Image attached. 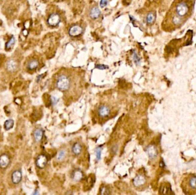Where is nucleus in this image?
I'll list each match as a JSON object with an SVG mask.
<instances>
[{
    "label": "nucleus",
    "instance_id": "nucleus-12",
    "mask_svg": "<svg viewBox=\"0 0 196 195\" xmlns=\"http://www.w3.org/2000/svg\"><path fill=\"white\" fill-rule=\"evenodd\" d=\"M44 135V131L41 128L36 129L33 132V138L36 143L41 141Z\"/></svg>",
    "mask_w": 196,
    "mask_h": 195
},
{
    "label": "nucleus",
    "instance_id": "nucleus-9",
    "mask_svg": "<svg viewBox=\"0 0 196 195\" xmlns=\"http://www.w3.org/2000/svg\"><path fill=\"white\" fill-rule=\"evenodd\" d=\"M69 34L72 37H77L81 35L83 33V28L79 25H73L69 30Z\"/></svg>",
    "mask_w": 196,
    "mask_h": 195
},
{
    "label": "nucleus",
    "instance_id": "nucleus-4",
    "mask_svg": "<svg viewBox=\"0 0 196 195\" xmlns=\"http://www.w3.org/2000/svg\"><path fill=\"white\" fill-rule=\"evenodd\" d=\"M48 163V159L46 155H40L36 159V165L39 169H43L46 167Z\"/></svg>",
    "mask_w": 196,
    "mask_h": 195
},
{
    "label": "nucleus",
    "instance_id": "nucleus-7",
    "mask_svg": "<svg viewBox=\"0 0 196 195\" xmlns=\"http://www.w3.org/2000/svg\"><path fill=\"white\" fill-rule=\"evenodd\" d=\"M146 182V177L142 175H138L134 178L132 180L133 185L136 187H141L144 186Z\"/></svg>",
    "mask_w": 196,
    "mask_h": 195
},
{
    "label": "nucleus",
    "instance_id": "nucleus-2",
    "mask_svg": "<svg viewBox=\"0 0 196 195\" xmlns=\"http://www.w3.org/2000/svg\"><path fill=\"white\" fill-rule=\"evenodd\" d=\"M56 86L60 91H68L71 86L70 78L64 74L59 75L56 82Z\"/></svg>",
    "mask_w": 196,
    "mask_h": 195
},
{
    "label": "nucleus",
    "instance_id": "nucleus-14",
    "mask_svg": "<svg viewBox=\"0 0 196 195\" xmlns=\"http://www.w3.org/2000/svg\"><path fill=\"white\" fill-rule=\"evenodd\" d=\"M101 14V12L98 7H92L90 12V16L92 19H97Z\"/></svg>",
    "mask_w": 196,
    "mask_h": 195
},
{
    "label": "nucleus",
    "instance_id": "nucleus-15",
    "mask_svg": "<svg viewBox=\"0 0 196 195\" xmlns=\"http://www.w3.org/2000/svg\"><path fill=\"white\" fill-rule=\"evenodd\" d=\"M39 61L36 59H33V60H30L28 63L27 68L29 71H33V70H35L37 68V67L39 66Z\"/></svg>",
    "mask_w": 196,
    "mask_h": 195
},
{
    "label": "nucleus",
    "instance_id": "nucleus-28",
    "mask_svg": "<svg viewBox=\"0 0 196 195\" xmlns=\"http://www.w3.org/2000/svg\"><path fill=\"white\" fill-rule=\"evenodd\" d=\"M56 103H57L56 98L52 97V103L53 104H55Z\"/></svg>",
    "mask_w": 196,
    "mask_h": 195
},
{
    "label": "nucleus",
    "instance_id": "nucleus-17",
    "mask_svg": "<svg viewBox=\"0 0 196 195\" xmlns=\"http://www.w3.org/2000/svg\"><path fill=\"white\" fill-rule=\"evenodd\" d=\"M66 155H67V152L65 150H60L56 155V160L59 162L63 161L65 159Z\"/></svg>",
    "mask_w": 196,
    "mask_h": 195
},
{
    "label": "nucleus",
    "instance_id": "nucleus-23",
    "mask_svg": "<svg viewBox=\"0 0 196 195\" xmlns=\"http://www.w3.org/2000/svg\"><path fill=\"white\" fill-rule=\"evenodd\" d=\"M102 149L100 147H98L95 150V153H96V158L97 161H99L101 158V153H102Z\"/></svg>",
    "mask_w": 196,
    "mask_h": 195
},
{
    "label": "nucleus",
    "instance_id": "nucleus-25",
    "mask_svg": "<svg viewBox=\"0 0 196 195\" xmlns=\"http://www.w3.org/2000/svg\"><path fill=\"white\" fill-rule=\"evenodd\" d=\"M133 60L134 61V63L137 64V65H139L140 64V59L138 57L137 54L135 52L133 54Z\"/></svg>",
    "mask_w": 196,
    "mask_h": 195
},
{
    "label": "nucleus",
    "instance_id": "nucleus-26",
    "mask_svg": "<svg viewBox=\"0 0 196 195\" xmlns=\"http://www.w3.org/2000/svg\"><path fill=\"white\" fill-rule=\"evenodd\" d=\"M108 4V0H100V7L103 8L106 7Z\"/></svg>",
    "mask_w": 196,
    "mask_h": 195
},
{
    "label": "nucleus",
    "instance_id": "nucleus-18",
    "mask_svg": "<svg viewBox=\"0 0 196 195\" xmlns=\"http://www.w3.org/2000/svg\"><path fill=\"white\" fill-rule=\"evenodd\" d=\"M14 126V121L12 119H8L4 123V128L6 130H11Z\"/></svg>",
    "mask_w": 196,
    "mask_h": 195
},
{
    "label": "nucleus",
    "instance_id": "nucleus-5",
    "mask_svg": "<svg viewBox=\"0 0 196 195\" xmlns=\"http://www.w3.org/2000/svg\"><path fill=\"white\" fill-rule=\"evenodd\" d=\"M10 163V157L6 153H3L0 155V168L7 169Z\"/></svg>",
    "mask_w": 196,
    "mask_h": 195
},
{
    "label": "nucleus",
    "instance_id": "nucleus-21",
    "mask_svg": "<svg viewBox=\"0 0 196 195\" xmlns=\"http://www.w3.org/2000/svg\"><path fill=\"white\" fill-rule=\"evenodd\" d=\"M161 191L162 192L163 194H172V191L171 189V187L170 186H162L161 188Z\"/></svg>",
    "mask_w": 196,
    "mask_h": 195
},
{
    "label": "nucleus",
    "instance_id": "nucleus-6",
    "mask_svg": "<svg viewBox=\"0 0 196 195\" xmlns=\"http://www.w3.org/2000/svg\"><path fill=\"white\" fill-rule=\"evenodd\" d=\"M110 112H111V111H110V108L105 105H100L98 108V115L99 116V117H102V118L108 117L109 115H110Z\"/></svg>",
    "mask_w": 196,
    "mask_h": 195
},
{
    "label": "nucleus",
    "instance_id": "nucleus-11",
    "mask_svg": "<svg viewBox=\"0 0 196 195\" xmlns=\"http://www.w3.org/2000/svg\"><path fill=\"white\" fill-rule=\"evenodd\" d=\"M71 179L73 182H78L80 181L83 177V173L80 169H75L71 173Z\"/></svg>",
    "mask_w": 196,
    "mask_h": 195
},
{
    "label": "nucleus",
    "instance_id": "nucleus-10",
    "mask_svg": "<svg viewBox=\"0 0 196 195\" xmlns=\"http://www.w3.org/2000/svg\"><path fill=\"white\" fill-rule=\"evenodd\" d=\"M146 152L148 157L150 159H153L156 157L158 154L157 148L155 145H150L146 148Z\"/></svg>",
    "mask_w": 196,
    "mask_h": 195
},
{
    "label": "nucleus",
    "instance_id": "nucleus-1",
    "mask_svg": "<svg viewBox=\"0 0 196 195\" xmlns=\"http://www.w3.org/2000/svg\"><path fill=\"white\" fill-rule=\"evenodd\" d=\"M171 13V23L174 26L179 27L188 18L192 12L191 2L188 0H178L173 7Z\"/></svg>",
    "mask_w": 196,
    "mask_h": 195
},
{
    "label": "nucleus",
    "instance_id": "nucleus-27",
    "mask_svg": "<svg viewBox=\"0 0 196 195\" xmlns=\"http://www.w3.org/2000/svg\"><path fill=\"white\" fill-rule=\"evenodd\" d=\"M96 68L100 70H104L107 68H108V66L105 65H97L96 66Z\"/></svg>",
    "mask_w": 196,
    "mask_h": 195
},
{
    "label": "nucleus",
    "instance_id": "nucleus-22",
    "mask_svg": "<svg viewBox=\"0 0 196 195\" xmlns=\"http://www.w3.org/2000/svg\"><path fill=\"white\" fill-rule=\"evenodd\" d=\"M190 187L192 189H196V176L190 178L189 182Z\"/></svg>",
    "mask_w": 196,
    "mask_h": 195
},
{
    "label": "nucleus",
    "instance_id": "nucleus-24",
    "mask_svg": "<svg viewBox=\"0 0 196 195\" xmlns=\"http://www.w3.org/2000/svg\"><path fill=\"white\" fill-rule=\"evenodd\" d=\"M100 195H109L110 194V191L108 188L105 187H103L100 190Z\"/></svg>",
    "mask_w": 196,
    "mask_h": 195
},
{
    "label": "nucleus",
    "instance_id": "nucleus-20",
    "mask_svg": "<svg viewBox=\"0 0 196 195\" xmlns=\"http://www.w3.org/2000/svg\"><path fill=\"white\" fill-rule=\"evenodd\" d=\"M155 20V16L153 13H149L146 17V22L148 24H151L154 22Z\"/></svg>",
    "mask_w": 196,
    "mask_h": 195
},
{
    "label": "nucleus",
    "instance_id": "nucleus-19",
    "mask_svg": "<svg viewBox=\"0 0 196 195\" xmlns=\"http://www.w3.org/2000/svg\"><path fill=\"white\" fill-rule=\"evenodd\" d=\"M15 42V39L14 37V36H12L11 38L9 39V40L7 42L6 44V49L7 50H10L14 45Z\"/></svg>",
    "mask_w": 196,
    "mask_h": 195
},
{
    "label": "nucleus",
    "instance_id": "nucleus-16",
    "mask_svg": "<svg viewBox=\"0 0 196 195\" xmlns=\"http://www.w3.org/2000/svg\"><path fill=\"white\" fill-rule=\"evenodd\" d=\"M7 68L8 71L12 72L16 71L17 68V64L16 62L13 60H10L7 62Z\"/></svg>",
    "mask_w": 196,
    "mask_h": 195
},
{
    "label": "nucleus",
    "instance_id": "nucleus-8",
    "mask_svg": "<svg viewBox=\"0 0 196 195\" xmlns=\"http://www.w3.org/2000/svg\"><path fill=\"white\" fill-rule=\"evenodd\" d=\"M22 178V172L21 170L17 169L14 170L12 175H11V180L14 184H19Z\"/></svg>",
    "mask_w": 196,
    "mask_h": 195
},
{
    "label": "nucleus",
    "instance_id": "nucleus-3",
    "mask_svg": "<svg viewBox=\"0 0 196 195\" xmlns=\"http://www.w3.org/2000/svg\"><path fill=\"white\" fill-rule=\"evenodd\" d=\"M47 22L49 26L55 27L60 22V17L58 13H52L48 18Z\"/></svg>",
    "mask_w": 196,
    "mask_h": 195
},
{
    "label": "nucleus",
    "instance_id": "nucleus-13",
    "mask_svg": "<svg viewBox=\"0 0 196 195\" xmlns=\"http://www.w3.org/2000/svg\"><path fill=\"white\" fill-rule=\"evenodd\" d=\"M71 150H72V153L74 155L79 156L81 154L83 148H82V145L79 143L76 142L72 145Z\"/></svg>",
    "mask_w": 196,
    "mask_h": 195
}]
</instances>
